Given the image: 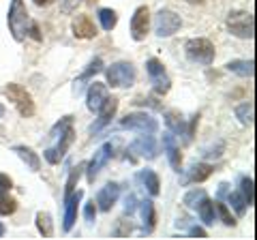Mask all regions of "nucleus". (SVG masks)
Wrapping results in <instances>:
<instances>
[{
	"instance_id": "1",
	"label": "nucleus",
	"mask_w": 257,
	"mask_h": 240,
	"mask_svg": "<svg viewBox=\"0 0 257 240\" xmlns=\"http://www.w3.org/2000/svg\"><path fill=\"white\" fill-rule=\"evenodd\" d=\"M7 22H9V33L15 41H24L28 35V9L24 5V0H11L9 7V15H7Z\"/></svg>"
},
{
	"instance_id": "2",
	"label": "nucleus",
	"mask_w": 257,
	"mask_h": 240,
	"mask_svg": "<svg viewBox=\"0 0 257 240\" xmlns=\"http://www.w3.org/2000/svg\"><path fill=\"white\" fill-rule=\"evenodd\" d=\"M184 54L191 62L195 65H212L214 62V45L210 39H204V37H197V39H189L184 43Z\"/></svg>"
},
{
	"instance_id": "3",
	"label": "nucleus",
	"mask_w": 257,
	"mask_h": 240,
	"mask_svg": "<svg viewBox=\"0 0 257 240\" xmlns=\"http://www.w3.org/2000/svg\"><path fill=\"white\" fill-rule=\"evenodd\" d=\"M105 77H107V86L111 88H131L135 84L138 73H135V67L131 62L120 60L105 69Z\"/></svg>"
},
{
	"instance_id": "4",
	"label": "nucleus",
	"mask_w": 257,
	"mask_h": 240,
	"mask_svg": "<svg viewBox=\"0 0 257 240\" xmlns=\"http://www.w3.org/2000/svg\"><path fill=\"white\" fill-rule=\"evenodd\" d=\"M5 94H7V99H9L13 105L18 107L20 116H24V118L35 116V101H32L30 92L24 86H20V84H7L5 86Z\"/></svg>"
},
{
	"instance_id": "5",
	"label": "nucleus",
	"mask_w": 257,
	"mask_h": 240,
	"mask_svg": "<svg viewBox=\"0 0 257 240\" xmlns=\"http://www.w3.org/2000/svg\"><path fill=\"white\" fill-rule=\"evenodd\" d=\"M227 30L238 39H253V13L246 11H231L227 15Z\"/></svg>"
},
{
	"instance_id": "6",
	"label": "nucleus",
	"mask_w": 257,
	"mask_h": 240,
	"mask_svg": "<svg viewBox=\"0 0 257 240\" xmlns=\"http://www.w3.org/2000/svg\"><path fill=\"white\" fill-rule=\"evenodd\" d=\"M146 73L150 77V84H152V90L157 94H167L172 88V79L167 77L165 73V67L161 65V60L157 58H148L146 60Z\"/></svg>"
},
{
	"instance_id": "7",
	"label": "nucleus",
	"mask_w": 257,
	"mask_h": 240,
	"mask_svg": "<svg viewBox=\"0 0 257 240\" xmlns=\"http://www.w3.org/2000/svg\"><path fill=\"white\" fill-rule=\"evenodd\" d=\"M120 127L131 131H140V133H155L159 129V123L157 118H152L146 111H133V114H126L120 120Z\"/></svg>"
},
{
	"instance_id": "8",
	"label": "nucleus",
	"mask_w": 257,
	"mask_h": 240,
	"mask_svg": "<svg viewBox=\"0 0 257 240\" xmlns=\"http://www.w3.org/2000/svg\"><path fill=\"white\" fill-rule=\"evenodd\" d=\"M182 26V20H180V15H176L174 11L170 9H161L157 15H155V33L157 37H172L176 35L180 30Z\"/></svg>"
},
{
	"instance_id": "9",
	"label": "nucleus",
	"mask_w": 257,
	"mask_h": 240,
	"mask_svg": "<svg viewBox=\"0 0 257 240\" xmlns=\"http://www.w3.org/2000/svg\"><path fill=\"white\" fill-rule=\"evenodd\" d=\"M58 144H56L54 148H47L45 153H43V157H45V161L47 163H52V165H58L60 161H62V157L67 155V150H69V146L73 144V140H75V133H73V127H69L67 131H64L62 135H58Z\"/></svg>"
},
{
	"instance_id": "10",
	"label": "nucleus",
	"mask_w": 257,
	"mask_h": 240,
	"mask_svg": "<svg viewBox=\"0 0 257 240\" xmlns=\"http://www.w3.org/2000/svg\"><path fill=\"white\" fill-rule=\"evenodd\" d=\"M111 155H114V146H111V142L103 144V146L96 150L94 157H92V161L88 163V170H86V178H88V182H94V178L99 176V172L107 165V161L111 159Z\"/></svg>"
},
{
	"instance_id": "11",
	"label": "nucleus",
	"mask_w": 257,
	"mask_h": 240,
	"mask_svg": "<svg viewBox=\"0 0 257 240\" xmlns=\"http://www.w3.org/2000/svg\"><path fill=\"white\" fill-rule=\"evenodd\" d=\"M150 30V11L148 7H138L131 18V37L133 41H144Z\"/></svg>"
},
{
	"instance_id": "12",
	"label": "nucleus",
	"mask_w": 257,
	"mask_h": 240,
	"mask_svg": "<svg viewBox=\"0 0 257 240\" xmlns=\"http://www.w3.org/2000/svg\"><path fill=\"white\" fill-rule=\"evenodd\" d=\"M116 109H118V99L107 97V101L103 103L101 109H99V118L90 125V135H96V133H101L103 129H105V127L111 123V118L116 116Z\"/></svg>"
},
{
	"instance_id": "13",
	"label": "nucleus",
	"mask_w": 257,
	"mask_h": 240,
	"mask_svg": "<svg viewBox=\"0 0 257 240\" xmlns=\"http://www.w3.org/2000/svg\"><path fill=\"white\" fill-rule=\"evenodd\" d=\"M84 197V191H73L67 199H64V219H62V229L71 231L77 221V206Z\"/></svg>"
},
{
	"instance_id": "14",
	"label": "nucleus",
	"mask_w": 257,
	"mask_h": 240,
	"mask_svg": "<svg viewBox=\"0 0 257 240\" xmlns=\"http://www.w3.org/2000/svg\"><path fill=\"white\" fill-rule=\"evenodd\" d=\"M118 197H120V187L116 185V182H107L105 187H103L99 193H96V208L103 212H109L111 208H114V204L118 202Z\"/></svg>"
},
{
	"instance_id": "15",
	"label": "nucleus",
	"mask_w": 257,
	"mask_h": 240,
	"mask_svg": "<svg viewBox=\"0 0 257 240\" xmlns=\"http://www.w3.org/2000/svg\"><path fill=\"white\" fill-rule=\"evenodd\" d=\"M131 153H138L142 159H148V161L157 159V142L152 138V133L140 135V138L131 144Z\"/></svg>"
},
{
	"instance_id": "16",
	"label": "nucleus",
	"mask_w": 257,
	"mask_h": 240,
	"mask_svg": "<svg viewBox=\"0 0 257 240\" xmlns=\"http://www.w3.org/2000/svg\"><path fill=\"white\" fill-rule=\"evenodd\" d=\"M107 101V86L101 84V82H92L88 86V92H86V105L90 111H99L101 105Z\"/></svg>"
},
{
	"instance_id": "17",
	"label": "nucleus",
	"mask_w": 257,
	"mask_h": 240,
	"mask_svg": "<svg viewBox=\"0 0 257 240\" xmlns=\"http://www.w3.org/2000/svg\"><path fill=\"white\" fill-rule=\"evenodd\" d=\"M163 150L167 155V161H170L174 172H182V155L180 148L176 146V140L172 133H163Z\"/></svg>"
},
{
	"instance_id": "18",
	"label": "nucleus",
	"mask_w": 257,
	"mask_h": 240,
	"mask_svg": "<svg viewBox=\"0 0 257 240\" xmlns=\"http://www.w3.org/2000/svg\"><path fill=\"white\" fill-rule=\"evenodd\" d=\"M71 30H73V35L77 39H94L96 37V26L94 22L88 18V15H77V18L73 20V24H71Z\"/></svg>"
},
{
	"instance_id": "19",
	"label": "nucleus",
	"mask_w": 257,
	"mask_h": 240,
	"mask_svg": "<svg viewBox=\"0 0 257 240\" xmlns=\"http://www.w3.org/2000/svg\"><path fill=\"white\" fill-rule=\"evenodd\" d=\"M165 125L172 135H184V142H187V123H184L180 111H176V109L165 111Z\"/></svg>"
},
{
	"instance_id": "20",
	"label": "nucleus",
	"mask_w": 257,
	"mask_h": 240,
	"mask_svg": "<svg viewBox=\"0 0 257 240\" xmlns=\"http://www.w3.org/2000/svg\"><path fill=\"white\" fill-rule=\"evenodd\" d=\"M103 69V60L101 58H94L92 62H90V65H88L86 67V71H84V73L82 75H79L77 79H75V86H73V92L75 94H82V90H84V86L88 84V82H90V79L96 75V73H99V71Z\"/></svg>"
},
{
	"instance_id": "21",
	"label": "nucleus",
	"mask_w": 257,
	"mask_h": 240,
	"mask_svg": "<svg viewBox=\"0 0 257 240\" xmlns=\"http://www.w3.org/2000/svg\"><path fill=\"white\" fill-rule=\"evenodd\" d=\"M138 178H140V182L144 185V189H146L152 197H157L161 193V180H159V176L152 172V170H142L138 174Z\"/></svg>"
},
{
	"instance_id": "22",
	"label": "nucleus",
	"mask_w": 257,
	"mask_h": 240,
	"mask_svg": "<svg viewBox=\"0 0 257 240\" xmlns=\"http://www.w3.org/2000/svg\"><path fill=\"white\" fill-rule=\"evenodd\" d=\"M13 153L18 155L22 161L30 167L32 172H39V170H41V159H39V155H37L32 148H28V146H15Z\"/></svg>"
},
{
	"instance_id": "23",
	"label": "nucleus",
	"mask_w": 257,
	"mask_h": 240,
	"mask_svg": "<svg viewBox=\"0 0 257 240\" xmlns=\"http://www.w3.org/2000/svg\"><path fill=\"white\" fill-rule=\"evenodd\" d=\"M212 165L208 163H193L191 170H189V176L184 178V182H204L212 176Z\"/></svg>"
},
{
	"instance_id": "24",
	"label": "nucleus",
	"mask_w": 257,
	"mask_h": 240,
	"mask_svg": "<svg viewBox=\"0 0 257 240\" xmlns=\"http://www.w3.org/2000/svg\"><path fill=\"white\" fill-rule=\"evenodd\" d=\"M195 208H197L199 219L204 221V225H212V223H214V217H216V210H214V204L210 202V199H208V197H202Z\"/></svg>"
},
{
	"instance_id": "25",
	"label": "nucleus",
	"mask_w": 257,
	"mask_h": 240,
	"mask_svg": "<svg viewBox=\"0 0 257 240\" xmlns=\"http://www.w3.org/2000/svg\"><path fill=\"white\" fill-rule=\"evenodd\" d=\"M140 210H142V219H144V229H146V231H152V229H155V223H157L155 204H152L150 199H146V202H142Z\"/></svg>"
},
{
	"instance_id": "26",
	"label": "nucleus",
	"mask_w": 257,
	"mask_h": 240,
	"mask_svg": "<svg viewBox=\"0 0 257 240\" xmlns=\"http://www.w3.org/2000/svg\"><path fill=\"white\" fill-rule=\"evenodd\" d=\"M227 71H231V73H236L240 77H253V60H231L227 62Z\"/></svg>"
},
{
	"instance_id": "27",
	"label": "nucleus",
	"mask_w": 257,
	"mask_h": 240,
	"mask_svg": "<svg viewBox=\"0 0 257 240\" xmlns=\"http://www.w3.org/2000/svg\"><path fill=\"white\" fill-rule=\"evenodd\" d=\"M35 221H37L39 234H41L43 238H52V236H54V223H52L50 212H37Z\"/></svg>"
},
{
	"instance_id": "28",
	"label": "nucleus",
	"mask_w": 257,
	"mask_h": 240,
	"mask_svg": "<svg viewBox=\"0 0 257 240\" xmlns=\"http://www.w3.org/2000/svg\"><path fill=\"white\" fill-rule=\"evenodd\" d=\"M240 193H242L246 206L255 204V185H253L251 176H242V178H240Z\"/></svg>"
},
{
	"instance_id": "29",
	"label": "nucleus",
	"mask_w": 257,
	"mask_h": 240,
	"mask_svg": "<svg viewBox=\"0 0 257 240\" xmlns=\"http://www.w3.org/2000/svg\"><path fill=\"white\" fill-rule=\"evenodd\" d=\"M96 18H99L103 30H107V33H109V30H114L116 24H118V15H116L114 9H99Z\"/></svg>"
},
{
	"instance_id": "30",
	"label": "nucleus",
	"mask_w": 257,
	"mask_h": 240,
	"mask_svg": "<svg viewBox=\"0 0 257 240\" xmlns=\"http://www.w3.org/2000/svg\"><path fill=\"white\" fill-rule=\"evenodd\" d=\"M18 210V199L9 195V191H0V217L13 214Z\"/></svg>"
},
{
	"instance_id": "31",
	"label": "nucleus",
	"mask_w": 257,
	"mask_h": 240,
	"mask_svg": "<svg viewBox=\"0 0 257 240\" xmlns=\"http://www.w3.org/2000/svg\"><path fill=\"white\" fill-rule=\"evenodd\" d=\"M236 116L244 127L253 125V103H240L236 107Z\"/></svg>"
},
{
	"instance_id": "32",
	"label": "nucleus",
	"mask_w": 257,
	"mask_h": 240,
	"mask_svg": "<svg viewBox=\"0 0 257 240\" xmlns=\"http://www.w3.org/2000/svg\"><path fill=\"white\" fill-rule=\"evenodd\" d=\"M86 165H82L79 163L77 167H73L71 170V174H69V180H67V185H64V199H67L71 193L75 191V185H77V180H79V176H82V170H84Z\"/></svg>"
},
{
	"instance_id": "33",
	"label": "nucleus",
	"mask_w": 257,
	"mask_h": 240,
	"mask_svg": "<svg viewBox=\"0 0 257 240\" xmlns=\"http://www.w3.org/2000/svg\"><path fill=\"white\" fill-rule=\"evenodd\" d=\"M229 204H231V208L236 210V214L238 217H244V212H246V202H244V197H242V193H229Z\"/></svg>"
},
{
	"instance_id": "34",
	"label": "nucleus",
	"mask_w": 257,
	"mask_h": 240,
	"mask_svg": "<svg viewBox=\"0 0 257 240\" xmlns=\"http://www.w3.org/2000/svg\"><path fill=\"white\" fill-rule=\"evenodd\" d=\"M214 210H216V212H219V217H221V221H223V223H225V225H227V227H234V225H236V219H234V217H231L229 208H227V206H225L223 202H216V204H214Z\"/></svg>"
},
{
	"instance_id": "35",
	"label": "nucleus",
	"mask_w": 257,
	"mask_h": 240,
	"mask_svg": "<svg viewBox=\"0 0 257 240\" xmlns=\"http://www.w3.org/2000/svg\"><path fill=\"white\" fill-rule=\"evenodd\" d=\"M202 197H206V191L204 189H193V191H189V193L184 195V204H187L189 208H195Z\"/></svg>"
},
{
	"instance_id": "36",
	"label": "nucleus",
	"mask_w": 257,
	"mask_h": 240,
	"mask_svg": "<svg viewBox=\"0 0 257 240\" xmlns=\"http://www.w3.org/2000/svg\"><path fill=\"white\" fill-rule=\"evenodd\" d=\"M71 125H73V116H64L58 125H54V129L50 131V138H58V135H62Z\"/></svg>"
},
{
	"instance_id": "37",
	"label": "nucleus",
	"mask_w": 257,
	"mask_h": 240,
	"mask_svg": "<svg viewBox=\"0 0 257 240\" xmlns=\"http://www.w3.org/2000/svg\"><path fill=\"white\" fill-rule=\"evenodd\" d=\"M84 217H86L88 223H94V219H96V204H94V199L86 204V208H84Z\"/></svg>"
},
{
	"instance_id": "38",
	"label": "nucleus",
	"mask_w": 257,
	"mask_h": 240,
	"mask_svg": "<svg viewBox=\"0 0 257 240\" xmlns=\"http://www.w3.org/2000/svg\"><path fill=\"white\" fill-rule=\"evenodd\" d=\"M128 231H131V223L128 221H120V225L114 229V236H118V238H122V236H128Z\"/></svg>"
},
{
	"instance_id": "39",
	"label": "nucleus",
	"mask_w": 257,
	"mask_h": 240,
	"mask_svg": "<svg viewBox=\"0 0 257 240\" xmlns=\"http://www.w3.org/2000/svg\"><path fill=\"white\" fill-rule=\"evenodd\" d=\"M77 7V0H60V11L62 13H71Z\"/></svg>"
},
{
	"instance_id": "40",
	"label": "nucleus",
	"mask_w": 257,
	"mask_h": 240,
	"mask_svg": "<svg viewBox=\"0 0 257 240\" xmlns=\"http://www.w3.org/2000/svg\"><path fill=\"white\" fill-rule=\"evenodd\" d=\"M135 202H138V199H135L133 193H131V195H126V199H124V212L133 214V212H135Z\"/></svg>"
},
{
	"instance_id": "41",
	"label": "nucleus",
	"mask_w": 257,
	"mask_h": 240,
	"mask_svg": "<svg viewBox=\"0 0 257 240\" xmlns=\"http://www.w3.org/2000/svg\"><path fill=\"white\" fill-rule=\"evenodd\" d=\"M11 187H13V180L7 174H0V191H11Z\"/></svg>"
},
{
	"instance_id": "42",
	"label": "nucleus",
	"mask_w": 257,
	"mask_h": 240,
	"mask_svg": "<svg viewBox=\"0 0 257 240\" xmlns=\"http://www.w3.org/2000/svg\"><path fill=\"white\" fill-rule=\"evenodd\" d=\"M189 236H191V238H206V229L199 227V225H193V227L189 229Z\"/></svg>"
},
{
	"instance_id": "43",
	"label": "nucleus",
	"mask_w": 257,
	"mask_h": 240,
	"mask_svg": "<svg viewBox=\"0 0 257 240\" xmlns=\"http://www.w3.org/2000/svg\"><path fill=\"white\" fill-rule=\"evenodd\" d=\"M28 33H30V37L35 39V41H41V35H39V26H37V24H30V30H28Z\"/></svg>"
},
{
	"instance_id": "44",
	"label": "nucleus",
	"mask_w": 257,
	"mask_h": 240,
	"mask_svg": "<svg viewBox=\"0 0 257 240\" xmlns=\"http://www.w3.org/2000/svg\"><path fill=\"white\" fill-rule=\"evenodd\" d=\"M32 3H35L37 7H50V5L54 3V0H32Z\"/></svg>"
},
{
	"instance_id": "45",
	"label": "nucleus",
	"mask_w": 257,
	"mask_h": 240,
	"mask_svg": "<svg viewBox=\"0 0 257 240\" xmlns=\"http://www.w3.org/2000/svg\"><path fill=\"white\" fill-rule=\"evenodd\" d=\"M5 231H7V229H5V225H3V221H0V238L5 236Z\"/></svg>"
},
{
	"instance_id": "46",
	"label": "nucleus",
	"mask_w": 257,
	"mask_h": 240,
	"mask_svg": "<svg viewBox=\"0 0 257 240\" xmlns=\"http://www.w3.org/2000/svg\"><path fill=\"white\" fill-rule=\"evenodd\" d=\"M187 3H204V0H187Z\"/></svg>"
},
{
	"instance_id": "47",
	"label": "nucleus",
	"mask_w": 257,
	"mask_h": 240,
	"mask_svg": "<svg viewBox=\"0 0 257 240\" xmlns=\"http://www.w3.org/2000/svg\"><path fill=\"white\" fill-rule=\"evenodd\" d=\"M3 114H5V107H3V105H0V116H3Z\"/></svg>"
},
{
	"instance_id": "48",
	"label": "nucleus",
	"mask_w": 257,
	"mask_h": 240,
	"mask_svg": "<svg viewBox=\"0 0 257 240\" xmlns=\"http://www.w3.org/2000/svg\"><path fill=\"white\" fill-rule=\"evenodd\" d=\"M88 3H96V0H88Z\"/></svg>"
}]
</instances>
